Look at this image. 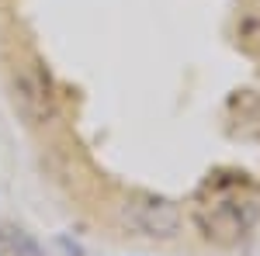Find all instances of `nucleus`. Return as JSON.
<instances>
[{
	"instance_id": "nucleus-1",
	"label": "nucleus",
	"mask_w": 260,
	"mask_h": 256,
	"mask_svg": "<svg viewBox=\"0 0 260 256\" xmlns=\"http://www.w3.org/2000/svg\"><path fill=\"white\" fill-rule=\"evenodd\" d=\"M191 215L205 239L219 246H233L243 236H250V229L257 225L260 191L243 173H212L198 187Z\"/></svg>"
},
{
	"instance_id": "nucleus-2",
	"label": "nucleus",
	"mask_w": 260,
	"mask_h": 256,
	"mask_svg": "<svg viewBox=\"0 0 260 256\" xmlns=\"http://www.w3.org/2000/svg\"><path fill=\"white\" fill-rule=\"evenodd\" d=\"M128 218L142 236H174L177 232L180 211L167 201V197H136L128 204Z\"/></svg>"
},
{
	"instance_id": "nucleus-3",
	"label": "nucleus",
	"mask_w": 260,
	"mask_h": 256,
	"mask_svg": "<svg viewBox=\"0 0 260 256\" xmlns=\"http://www.w3.org/2000/svg\"><path fill=\"white\" fill-rule=\"evenodd\" d=\"M14 104L28 115L31 121H45L52 115V97H49V80L39 69L21 66L14 69Z\"/></svg>"
}]
</instances>
